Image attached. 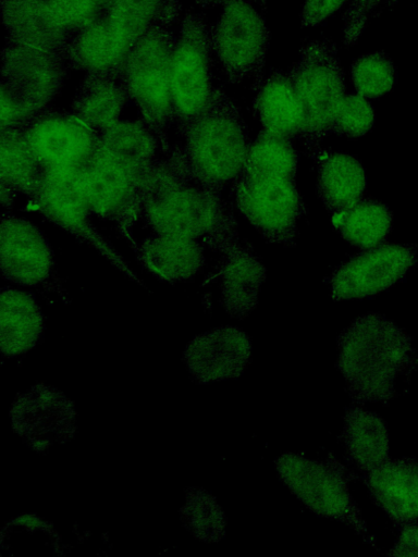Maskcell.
I'll use <instances>...</instances> for the list:
<instances>
[{"mask_svg":"<svg viewBox=\"0 0 418 557\" xmlns=\"http://www.w3.org/2000/svg\"><path fill=\"white\" fill-rule=\"evenodd\" d=\"M417 263V244L369 248L332 273L331 296L334 300H345L380 293L402 280Z\"/></svg>","mask_w":418,"mask_h":557,"instance_id":"cell-14","label":"cell"},{"mask_svg":"<svg viewBox=\"0 0 418 557\" xmlns=\"http://www.w3.org/2000/svg\"><path fill=\"white\" fill-rule=\"evenodd\" d=\"M65 67L59 52L5 42L1 64L0 128L20 125L46 110L61 89Z\"/></svg>","mask_w":418,"mask_h":557,"instance_id":"cell-5","label":"cell"},{"mask_svg":"<svg viewBox=\"0 0 418 557\" xmlns=\"http://www.w3.org/2000/svg\"><path fill=\"white\" fill-rule=\"evenodd\" d=\"M392 212L376 200L360 199L349 209L333 215V223L341 235L359 248L380 246L392 227Z\"/></svg>","mask_w":418,"mask_h":557,"instance_id":"cell-31","label":"cell"},{"mask_svg":"<svg viewBox=\"0 0 418 557\" xmlns=\"http://www.w3.org/2000/svg\"><path fill=\"white\" fill-rule=\"evenodd\" d=\"M106 16L75 30L61 54L66 66L87 73H122L131 50Z\"/></svg>","mask_w":418,"mask_h":557,"instance_id":"cell-20","label":"cell"},{"mask_svg":"<svg viewBox=\"0 0 418 557\" xmlns=\"http://www.w3.org/2000/svg\"><path fill=\"white\" fill-rule=\"evenodd\" d=\"M337 367L357 403L388 401L398 376L415 366L409 335L377 313L356 319L339 337Z\"/></svg>","mask_w":418,"mask_h":557,"instance_id":"cell-1","label":"cell"},{"mask_svg":"<svg viewBox=\"0 0 418 557\" xmlns=\"http://www.w3.org/2000/svg\"><path fill=\"white\" fill-rule=\"evenodd\" d=\"M206 245L221 256V294L226 312L234 318H245L257 305L266 274L262 263L239 242L237 233L212 238Z\"/></svg>","mask_w":418,"mask_h":557,"instance_id":"cell-17","label":"cell"},{"mask_svg":"<svg viewBox=\"0 0 418 557\" xmlns=\"http://www.w3.org/2000/svg\"><path fill=\"white\" fill-rule=\"evenodd\" d=\"M179 128L184 144L169 157L190 182L219 195L241 173L249 149L238 109L214 87L206 109Z\"/></svg>","mask_w":418,"mask_h":557,"instance_id":"cell-2","label":"cell"},{"mask_svg":"<svg viewBox=\"0 0 418 557\" xmlns=\"http://www.w3.org/2000/svg\"><path fill=\"white\" fill-rule=\"evenodd\" d=\"M396 1H398V0H384V2H385L386 4H393V3H395Z\"/></svg>","mask_w":418,"mask_h":557,"instance_id":"cell-42","label":"cell"},{"mask_svg":"<svg viewBox=\"0 0 418 557\" xmlns=\"http://www.w3.org/2000/svg\"><path fill=\"white\" fill-rule=\"evenodd\" d=\"M180 513L186 529L204 542H217L224 535L225 515L214 496L201 488L187 491Z\"/></svg>","mask_w":418,"mask_h":557,"instance_id":"cell-32","label":"cell"},{"mask_svg":"<svg viewBox=\"0 0 418 557\" xmlns=\"http://www.w3.org/2000/svg\"><path fill=\"white\" fill-rule=\"evenodd\" d=\"M395 71L384 52H372L356 59L352 65V79L362 97H380L393 87Z\"/></svg>","mask_w":418,"mask_h":557,"instance_id":"cell-34","label":"cell"},{"mask_svg":"<svg viewBox=\"0 0 418 557\" xmlns=\"http://www.w3.org/2000/svg\"><path fill=\"white\" fill-rule=\"evenodd\" d=\"M384 0H351L344 14V42L354 45L362 34L372 10Z\"/></svg>","mask_w":418,"mask_h":557,"instance_id":"cell-37","label":"cell"},{"mask_svg":"<svg viewBox=\"0 0 418 557\" xmlns=\"http://www.w3.org/2000/svg\"><path fill=\"white\" fill-rule=\"evenodd\" d=\"M374 121L369 102L361 95H345L334 116L331 133L358 137L367 133Z\"/></svg>","mask_w":418,"mask_h":557,"instance_id":"cell-35","label":"cell"},{"mask_svg":"<svg viewBox=\"0 0 418 557\" xmlns=\"http://www.w3.org/2000/svg\"><path fill=\"white\" fill-rule=\"evenodd\" d=\"M212 50L211 27L198 13L187 12L176 34L170 65L173 112L179 127L199 115L211 99Z\"/></svg>","mask_w":418,"mask_h":557,"instance_id":"cell-8","label":"cell"},{"mask_svg":"<svg viewBox=\"0 0 418 557\" xmlns=\"http://www.w3.org/2000/svg\"><path fill=\"white\" fill-rule=\"evenodd\" d=\"M95 1H97L100 5L106 8L111 0H95Z\"/></svg>","mask_w":418,"mask_h":557,"instance_id":"cell-41","label":"cell"},{"mask_svg":"<svg viewBox=\"0 0 418 557\" xmlns=\"http://www.w3.org/2000/svg\"><path fill=\"white\" fill-rule=\"evenodd\" d=\"M241 212L270 243L293 245L304 203L295 177L241 172L235 181Z\"/></svg>","mask_w":418,"mask_h":557,"instance_id":"cell-10","label":"cell"},{"mask_svg":"<svg viewBox=\"0 0 418 557\" xmlns=\"http://www.w3.org/2000/svg\"><path fill=\"white\" fill-rule=\"evenodd\" d=\"M346 0H306L300 14L303 27L316 26L335 12Z\"/></svg>","mask_w":418,"mask_h":557,"instance_id":"cell-38","label":"cell"},{"mask_svg":"<svg viewBox=\"0 0 418 557\" xmlns=\"http://www.w3.org/2000/svg\"><path fill=\"white\" fill-rule=\"evenodd\" d=\"M99 143L147 177L159 162V139L142 120L118 121L99 132Z\"/></svg>","mask_w":418,"mask_h":557,"instance_id":"cell-29","label":"cell"},{"mask_svg":"<svg viewBox=\"0 0 418 557\" xmlns=\"http://www.w3.org/2000/svg\"><path fill=\"white\" fill-rule=\"evenodd\" d=\"M286 73L306 113V127L300 138L314 156L320 149V140L331 133L345 97L344 73L334 44L324 39L307 42Z\"/></svg>","mask_w":418,"mask_h":557,"instance_id":"cell-6","label":"cell"},{"mask_svg":"<svg viewBox=\"0 0 418 557\" xmlns=\"http://www.w3.org/2000/svg\"><path fill=\"white\" fill-rule=\"evenodd\" d=\"M175 40L172 26L151 28L131 47L122 69L128 98L163 151L169 149L167 132L174 120L170 65Z\"/></svg>","mask_w":418,"mask_h":557,"instance_id":"cell-4","label":"cell"},{"mask_svg":"<svg viewBox=\"0 0 418 557\" xmlns=\"http://www.w3.org/2000/svg\"><path fill=\"white\" fill-rule=\"evenodd\" d=\"M32 198L50 221L90 245L128 278L146 287L93 225V210L78 171L45 170Z\"/></svg>","mask_w":418,"mask_h":557,"instance_id":"cell-11","label":"cell"},{"mask_svg":"<svg viewBox=\"0 0 418 557\" xmlns=\"http://www.w3.org/2000/svg\"><path fill=\"white\" fill-rule=\"evenodd\" d=\"M373 502L398 525L418 523V460H386L366 473Z\"/></svg>","mask_w":418,"mask_h":557,"instance_id":"cell-19","label":"cell"},{"mask_svg":"<svg viewBox=\"0 0 418 557\" xmlns=\"http://www.w3.org/2000/svg\"><path fill=\"white\" fill-rule=\"evenodd\" d=\"M12 426L37 451L74 436L76 411L59 389L37 384L16 397L10 411Z\"/></svg>","mask_w":418,"mask_h":557,"instance_id":"cell-15","label":"cell"},{"mask_svg":"<svg viewBox=\"0 0 418 557\" xmlns=\"http://www.w3.org/2000/svg\"><path fill=\"white\" fill-rule=\"evenodd\" d=\"M343 441L349 458L364 472L389 460V433L383 419L359 406L346 410Z\"/></svg>","mask_w":418,"mask_h":557,"instance_id":"cell-27","label":"cell"},{"mask_svg":"<svg viewBox=\"0 0 418 557\" xmlns=\"http://www.w3.org/2000/svg\"><path fill=\"white\" fill-rule=\"evenodd\" d=\"M135 250L142 264L167 282L190 278L205 262L204 250L197 239L175 234L155 233Z\"/></svg>","mask_w":418,"mask_h":557,"instance_id":"cell-23","label":"cell"},{"mask_svg":"<svg viewBox=\"0 0 418 557\" xmlns=\"http://www.w3.org/2000/svg\"><path fill=\"white\" fill-rule=\"evenodd\" d=\"M250 357V342L239 329L223 326L196 336L183 359L197 383L238 377Z\"/></svg>","mask_w":418,"mask_h":557,"instance_id":"cell-18","label":"cell"},{"mask_svg":"<svg viewBox=\"0 0 418 557\" xmlns=\"http://www.w3.org/2000/svg\"><path fill=\"white\" fill-rule=\"evenodd\" d=\"M142 213L155 233L208 240L237 233L232 213L218 194L190 182L168 156L146 185Z\"/></svg>","mask_w":418,"mask_h":557,"instance_id":"cell-3","label":"cell"},{"mask_svg":"<svg viewBox=\"0 0 418 557\" xmlns=\"http://www.w3.org/2000/svg\"><path fill=\"white\" fill-rule=\"evenodd\" d=\"M1 186V205L3 207H10L13 202L15 191L10 187L0 184Z\"/></svg>","mask_w":418,"mask_h":557,"instance_id":"cell-39","label":"cell"},{"mask_svg":"<svg viewBox=\"0 0 418 557\" xmlns=\"http://www.w3.org/2000/svg\"><path fill=\"white\" fill-rule=\"evenodd\" d=\"M44 172L20 126L1 128L0 184L32 197Z\"/></svg>","mask_w":418,"mask_h":557,"instance_id":"cell-30","label":"cell"},{"mask_svg":"<svg viewBox=\"0 0 418 557\" xmlns=\"http://www.w3.org/2000/svg\"><path fill=\"white\" fill-rule=\"evenodd\" d=\"M276 471L290 491L311 511L352 527L371 543L367 527L354 503L345 471L334 459L312 460L298 453H283Z\"/></svg>","mask_w":418,"mask_h":557,"instance_id":"cell-7","label":"cell"},{"mask_svg":"<svg viewBox=\"0 0 418 557\" xmlns=\"http://www.w3.org/2000/svg\"><path fill=\"white\" fill-rule=\"evenodd\" d=\"M254 110L269 134L290 139L305 132V109L286 72L275 71L260 79Z\"/></svg>","mask_w":418,"mask_h":557,"instance_id":"cell-22","label":"cell"},{"mask_svg":"<svg viewBox=\"0 0 418 557\" xmlns=\"http://www.w3.org/2000/svg\"><path fill=\"white\" fill-rule=\"evenodd\" d=\"M78 175L93 212L114 222L136 249L132 226L142 213L150 176L109 152L100 143Z\"/></svg>","mask_w":418,"mask_h":557,"instance_id":"cell-9","label":"cell"},{"mask_svg":"<svg viewBox=\"0 0 418 557\" xmlns=\"http://www.w3.org/2000/svg\"><path fill=\"white\" fill-rule=\"evenodd\" d=\"M198 4L202 7H216V5H224L231 0H195Z\"/></svg>","mask_w":418,"mask_h":557,"instance_id":"cell-40","label":"cell"},{"mask_svg":"<svg viewBox=\"0 0 418 557\" xmlns=\"http://www.w3.org/2000/svg\"><path fill=\"white\" fill-rule=\"evenodd\" d=\"M66 30L82 29L100 17L103 8L95 0H44Z\"/></svg>","mask_w":418,"mask_h":557,"instance_id":"cell-36","label":"cell"},{"mask_svg":"<svg viewBox=\"0 0 418 557\" xmlns=\"http://www.w3.org/2000/svg\"><path fill=\"white\" fill-rule=\"evenodd\" d=\"M128 98L122 73H87L72 102V113L98 133L113 125Z\"/></svg>","mask_w":418,"mask_h":557,"instance_id":"cell-25","label":"cell"},{"mask_svg":"<svg viewBox=\"0 0 418 557\" xmlns=\"http://www.w3.org/2000/svg\"><path fill=\"white\" fill-rule=\"evenodd\" d=\"M179 0H111L106 18L131 46L156 26H172L180 17Z\"/></svg>","mask_w":418,"mask_h":557,"instance_id":"cell-28","label":"cell"},{"mask_svg":"<svg viewBox=\"0 0 418 557\" xmlns=\"http://www.w3.org/2000/svg\"><path fill=\"white\" fill-rule=\"evenodd\" d=\"M16 126L45 170L79 171L99 145V133L72 112L44 110Z\"/></svg>","mask_w":418,"mask_h":557,"instance_id":"cell-13","label":"cell"},{"mask_svg":"<svg viewBox=\"0 0 418 557\" xmlns=\"http://www.w3.org/2000/svg\"><path fill=\"white\" fill-rule=\"evenodd\" d=\"M44 331V318L34 297L3 288L0 299V338L4 355H19L34 347Z\"/></svg>","mask_w":418,"mask_h":557,"instance_id":"cell-26","label":"cell"},{"mask_svg":"<svg viewBox=\"0 0 418 557\" xmlns=\"http://www.w3.org/2000/svg\"><path fill=\"white\" fill-rule=\"evenodd\" d=\"M5 42L61 53L70 32L62 27L44 0H1Z\"/></svg>","mask_w":418,"mask_h":557,"instance_id":"cell-21","label":"cell"},{"mask_svg":"<svg viewBox=\"0 0 418 557\" xmlns=\"http://www.w3.org/2000/svg\"><path fill=\"white\" fill-rule=\"evenodd\" d=\"M1 271L5 280L37 286L51 275L53 259L45 236L26 220L3 214L0 226Z\"/></svg>","mask_w":418,"mask_h":557,"instance_id":"cell-16","label":"cell"},{"mask_svg":"<svg viewBox=\"0 0 418 557\" xmlns=\"http://www.w3.org/2000/svg\"><path fill=\"white\" fill-rule=\"evenodd\" d=\"M312 158L318 166V193L331 214H339L361 199L366 176L356 158L321 149Z\"/></svg>","mask_w":418,"mask_h":557,"instance_id":"cell-24","label":"cell"},{"mask_svg":"<svg viewBox=\"0 0 418 557\" xmlns=\"http://www.w3.org/2000/svg\"><path fill=\"white\" fill-rule=\"evenodd\" d=\"M214 27L212 49L228 81L238 84L254 78L260 82L270 44V32L260 14L245 0H231Z\"/></svg>","mask_w":418,"mask_h":557,"instance_id":"cell-12","label":"cell"},{"mask_svg":"<svg viewBox=\"0 0 418 557\" xmlns=\"http://www.w3.org/2000/svg\"><path fill=\"white\" fill-rule=\"evenodd\" d=\"M297 154L287 138L265 131L249 146L241 172L272 173L295 177Z\"/></svg>","mask_w":418,"mask_h":557,"instance_id":"cell-33","label":"cell"}]
</instances>
